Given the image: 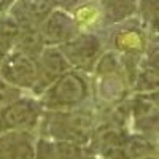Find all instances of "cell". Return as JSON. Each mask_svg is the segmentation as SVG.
<instances>
[{"label": "cell", "instance_id": "cell-1", "mask_svg": "<svg viewBox=\"0 0 159 159\" xmlns=\"http://www.w3.org/2000/svg\"><path fill=\"white\" fill-rule=\"evenodd\" d=\"M97 126V115L89 107L64 111H43L38 121V137L51 142H69L88 147Z\"/></svg>", "mask_w": 159, "mask_h": 159}, {"label": "cell", "instance_id": "cell-2", "mask_svg": "<svg viewBox=\"0 0 159 159\" xmlns=\"http://www.w3.org/2000/svg\"><path fill=\"white\" fill-rule=\"evenodd\" d=\"M91 96L92 83L89 73L70 69L38 97V102L43 111H64L86 107Z\"/></svg>", "mask_w": 159, "mask_h": 159}, {"label": "cell", "instance_id": "cell-3", "mask_svg": "<svg viewBox=\"0 0 159 159\" xmlns=\"http://www.w3.org/2000/svg\"><path fill=\"white\" fill-rule=\"evenodd\" d=\"M105 29H107L105 34H100L103 45L108 46L107 49H111L121 56L123 54L142 56L148 45L150 35H153L137 18H130L127 21H123Z\"/></svg>", "mask_w": 159, "mask_h": 159}, {"label": "cell", "instance_id": "cell-4", "mask_svg": "<svg viewBox=\"0 0 159 159\" xmlns=\"http://www.w3.org/2000/svg\"><path fill=\"white\" fill-rule=\"evenodd\" d=\"M69 62L70 69L91 73L100 54L105 51L100 32H80L72 40L57 46Z\"/></svg>", "mask_w": 159, "mask_h": 159}, {"label": "cell", "instance_id": "cell-5", "mask_svg": "<svg viewBox=\"0 0 159 159\" xmlns=\"http://www.w3.org/2000/svg\"><path fill=\"white\" fill-rule=\"evenodd\" d=\"M0 78L19 91H30L37 80V57L10 51L0 62Z\"/></svg>", "mask_w": 159, "mask_h": 159}, {"label": "cell", "instance_id": "cell-6", "mask_svg": "<svg viewBox=\"0 0 159 159\" xmlns=\"http://www.w3.org/2000/svg\"><path fill=\"white\" fill-rule=\"evenodd\" d=\"M43 108L37 97H25L24 94L2 110V123L5 130H37Z\"/></svg>", "mask_w": 159, "mask_h": 159}, {"label": "cell", "instance_id": "cell-7", "mask_svg": "<svg viewBox=\"0 0 159 159\" xmlns=\"http://www.w3.org/2000/svg\"><path fill=\"white\" fill-rule=\"evenodd\" d=\"M70 70L69 62L57 46H45L37 57V80L30 89L37 99L56 81V80Z\"/></svg>", "mask_w": 159, "mask_h": 159}, {"label": "cell", "instance_id": "cell-8", "mask_svg": "<svg viewBox=\"0 0 159 159\" xmlns=\"http://www.w3.org/2000/svg\"><path fill=\"white\" fill-rule=\"evenodd\" d=\"M38 32L42 35L45 46H61L80 34V27L72 13L54 8L45 21L40 24Z\"/></svg>", "mask_w": 159, "mask_h": 159}, {"label": "cell", "instance_id": "cell-9", "mask_svg": "<svg viewBox=\"0 0 159 159\" xmlns=\"http://www.w3.org/2000/svg\"><path fill=\"white\" fill-rule=\"evenodd\" d=\"M52 10V0H16L7 13L13 16L21 29H38Z\"/></svg>", "mask_w": 159, "mask_h": 159}, {"label": "cell", "instance_id": "cell-10", "mask_svg": "<svg viewBox=\"0 0 159 159\" xmlns=\"http://www.w3.org/2000/svg\"><path fill=\"white\" fill-rule=\"evenodd\" d=\"M37 135L24 130H3L0 134V159H34Z\"/></svg>", "mask_w": 159, "mask_h": 159}, {"label": "cell", "instance_id": "cell-11", "mask_svg": "<svg viewBox=\"0 0 159 159\" xmlns=\"http://www.w3.org/2000/svg\"><path fill=\"white\" fill-rule=\"evenodd\" d=\"M129 89L130 86L123 72L113 73V75H103V76H97L96 97L102 110H107L116 105L118 102L127 99Z\"/></svg>", "mask_w": 159, "mask_h": 159}, {"label": "cell", "instance_id": "cell-12", "mask_svg": "<svg viewBox=\"0 0 159 159\" xmlns=\"http://www.w3.org/2000/svg\"><path fill=\"white\" fill-rule=\"evenodd\" d=\"M103 27L119 24L135 16L139 0H97Z\"/></svg>", "mask_w": 159, "mask_h": 159}, {"label": "cell", "instance_id": "cell-13", "mask_svg": "<svg viewBox=\"0 0 159 159\" xmlns=\"http://www.w3.org/2000/svg\"><path fill=\"white\" fill-rule=\"evenodd\" d=\"M129 107H130V118L134 121L157 116V91L135 92V96L129 99Z\"/></svg>", "mask_w": 159, "mask_h": 159}, {"label": "cell", "instance_id": "cell-14", "mask_svg": "<svg viewBox=\"0 0 159 159\" xmlns=\"http://www.w3.org/2000/svg\"><path fill=\"white\" fill-rule=\"evenodd\" d=\"M157 86H159V65L150 64L142 57L140 67L130 88L135 92H156Z\"/></svg>", "mask_w": 159, "mask_h": 159}, {"label": "cell", "instance_id": "cell-15", "mask_svg": "<svg viewBox=\"0 0 159 159\" xmlns=\"http://www.w3.org/2000/svg\"><path fill=\"white\" fill-rule=\"evenodd\" d=\"M43 48H45V43L38 29H21L13 51H19V52H24V54L38 57Z\"/></svg>", "mask_w": 159, "mask_h": 159}, {"label": "cell", "instance_id": "cell-16", "mask_svg": "<svg viewBox=\"0 0 159 159\" xmlns=\"http://www.w3.org/2000/svg\"><path fill=\"white\" fill-rule=\"evenodd\" d=\"M19 32V24L13 19L10 13L0 15V52L2 54H8L10 51H13Z\"/></svg>", "mask_w": 159, "mask_h": 159}, {"label": "cell", "instance_id": "cell-17", "mask_svg": "<svg viewBox=\"0 0 159 159\" xmlns=\"http://www.w3.org/2000/svg\"><path fill=\"white\" fill-rule=\"evenodd\" d=\"M126 153L129 159H140L151 153H157L156 142L140 134H129L126 140Z\"/></svg>", "mask_w": 159, "mask_h": 159}, {"label": "cell", "instance_id": "cell-18", "mask_svg": "<svg viewBox=\"0 0 159 159\" xmlns=\"http://www.w3.org/2000/svg\"><path fill=\"white\" fill-rule=\"evenodd\" d=\"M96 76H103V75H113L123 72V64H121V56L111 49H105L99 61L96 62V67L92 70Z\"/></svg>", "mask_w": 159, "mask_h": 159}, {"label": "cell", "instance_id": "cell-19", "mask_svg": "<svg viewBox=\"0 0 159 159\" xmlns=\"http://www.w3.org/2000/svg\"><path fill=\"white\" fill-rule=\"evenodd\" d=\"M157 0H139L137 13L140 15V22L148 29L150 34H156L157 25Z\"/></svg>", "mask_w": 159, "mask_h": 159}, {"label": "cell", "instance_id": "cell-20", "mask_svg": "<svg viewBox=\"0 0 159 159\" xmlns=\"http://www.w3.org/2000/svg\"><path fill=\"white\" fill-rule=\"evenodd\" d=\"M21 96H22V91L10 86L5 80L0 78V110H3L7 105H10L11 102H15Z\"/></svg>", "mask_w": 159, "mask_h": 159}, {"label": "cell", "instance_id": "cell-21", "mask_svg": "<svg viewBox=\"0 0 159 159\" xmlns=\"http://www.w3.org/2000/svg\"><path fill=\"white\" fill-rule=\"evenodd\" d=\"M34 159H56L54 142L43 137H37L35 143V157Z\"/></svg>", "mask_w": 159, "mask_h": 159}, {"label": "cell", "instance_id": "cell-22", "mask_svg": "<svg viewBox=\"0 0 159 159\" xmlns=\"http://www.w3.org/2000/svg\"><path fill=\"white\" fill-rule=\"evenodd\" d=\"M92 2H97V0H52L54 8L64 10V11H67V13H73L80 7H84V5L92 3Z\"/></svg>", "mask_w": 159, "mask_h": 159}, {"label": "cell", "instance_id": "cell-23", "mask_svg": "<svg viewBox=\"0 0 159 159\" xmlns=\"http://www.w3.org/2000/svg\"><path fill=\"white\" fill-rule=\"evenodd\" d=\"M16 0H0V15H3V13H7L10 8H11V5L15 3Z\"/></svg>", "mask_w": 159, "mask_h": 159}, {"label": "cell", "instance_id": "cell-24", "mask_svg": "<svg viewBox=\"0 0 159 159\" xmlns=\"http://www.w3.org/2000/svg\"><path fill=\"white\" fill-rule=\"evenodd\" d=\"M140 159H157V153H151V154L143 156V157H140Z\"/></svg>", "mask_w": 159, "mask_h": 159}, {"label": "cell", "instance_id": "cell-25", "mask_svg": "<svg viewBox=\"0 0 159 159\" xmlns=\"http://www.w3.org/2000/svg\"><path fill=\"white\" fill-rule=\"evenodd\" d=\"M5 129H3V123H2V110H0V134H2Z\"/></svg>", "mask_w": 159, "mask_h": 159}, {"label": "cell", "instance_id": "cell-26", "mask_svg": "<svg viewBox=\"0 0 159 159\" xmlns=\"http://www.w3.org/2000/svg\"><path fill=\"white\" fill-rule=\"evenodd\" d=\"M3 56H5V54H2V52H0V62H2V59H3Z\"/></svg>", "mask_w": 159, "mask_h": 159}]
</instances>
